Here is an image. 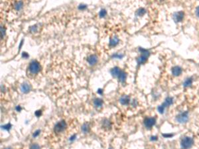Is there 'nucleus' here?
Segmentation results:
<instances>
[{
  "instance_id": "nucleus-1",
  "label": "nucleus",
  "mask_w": 199,
  "mask_h": 149,
  "mask_svg": "<svg viewBox=\"0 0 199 149\" xmlns=\"http://www.w3.org/2000/svg\"><path fill=\"white\" fill-rule=\"evenodd\" d=\"M139 50L141 52V55L137 58V64L139 65H141L146 62L149 56L150 55V52L146 49H139Z\"/></svg>"
},
{
  "instance_id": "nucleus-2",
  "label": "nucleus",
  "mask_w": 199,
  "mask_h": 149,
  "mask_svg": "<svg viewBox=\"0 0 199 149\" xmlns=\"http://www.w3.org/2000/svg\"><path fill=\"white\" fill-rule=\"evenodd\" d=\"M194 141L191 136H184L181 141V147L183 148H189L193 146Z\"/></svg>"
},
{
  "instance_id": "nucleus-3",
  "label": "nucleus",
  "mask_w": 199,
  "mask_h": 149,
  "mask_svg": "<svg viewBox=\"0 0 199 149\" xmlns=\"http://www.w3.org/2000/svg\"><path fill=\"white\" fill-rule=\"evenodd\" d=\"M189 119V113L187 111H185L181 112L176 115L175 117V121L179 123L184 124L187 123Z\"/></svg>"
},
{
  "instance_id": "nucleus-4",
  "label": "nucleus",
  "mask_w": 199,
  "mask_h": 149,
  "mask_svg": "<svg viewBox=\"0 0 199 149\" xmlns=\"http://www.w3.org/2000/svg\"><path fill=\"white\" fill-rule=\"evenodd\" d=\"M29 70L30 72L33 74H36L39 73L41 70V66H40L39 63L37 61H33L31 62L29 66Z\"/></svg>"
},
{
  "instance_id": "nucleus-5",
  "label": "nucleus",
  "mask_w": 199,
  "mask_h": 149,
  "mask_svg": "<svg viewBox=\"0 0 199 149\" xmlns=\"http://www.w3.org/2000/svg\"><path fill=\"white\" fill-rule=\"evenodd\" d=\"M67 125L64 121H60L58 122L54 127V131L57 133H60L63 132L67 128Z\"/></svg>"
},
{
  "instance_id": "nucleus-6",
  "label": "nucleus",
  "mask_w": 199,
  "mask_h": 149,
  "mask_svg": "<svg viewBox=\"0 0 199 149\" xmlns=\"http://www.w3.org/2000/svg\"><path fill=\"white\" fill-rule=\"evenodd\" d=\"M155 123L156 119L155 117H147L143 121L144 126L147 129H151L155 125Z\"/></svg>"
},
{
  "instance_id": "nucleus-7",
  "label": "nucleus",
  "mask_w": 199,
  "mask_h": 149,
  "mask_svg": "<svg viewBox=\"0 0 199 149\" xmlns=\"http://www.w3.org/2000/svg\"><path fill=\"white\" fill-rule=\"evenodd\" d=\"M184 17V13L183 12H176L173 14V19L175 23H181L183 21Z\"/></svg>"
},
{
  "instance_id": "nucleus-8",
  "label": "nucleus",
  "mask_w": 199,
  "mask_h": 149,
  "mask_svg": "<svg viewBox=\"0 0 199 149\" xmlns=\"http://www.w3.org/2000/svg\"><path fill=\"white\" fill-rule=\"evenodd\" d=\"M171 73L173 76H176V77L180 76L183 73V69H182L181 67L179 66H174L172 68Z\"/></svg>"
},
{
  "instance_id": "nucleus-9",
  "label": "nucleus",
  "mask_w": 199,
  "mask_h": 149,
  "mask_svg": "<svg viewBox=\"0 0 199 149\" xmlns=\"http://www.w3.org/2000/svg\"><path fill=\"white\" fill-rule=\"evenodd\" d=\"M21 91L24 94H27L28 92H29L31 90V86L27 82H24L21 86Z\"/></svg>"
},
{
  "instance_id": "nucleus-10",
  "label": "nucleus",
  "mask_w": 199,
  "mask_h": 149,
  "mask_svg": "<svg viewBox=\"0 0 199 149\" xmlns=\"http://www.w3.org/2000/svg\"><path fill=\"white\" fill-rule=\"evenodd\" d=\"M119 102L123 105H127L130 103V97L128 96H123L119 99Z\"/></svg>"
},
{
  "instance_id": "nucleus-11",
  "label": "nucleus",
  "mask_w": 199,
  "mask_h": 149,
  "mask_svg": "<svg viewBox=\"0 0 199 149\" xmlns=\"http://www.w3.org/2000/svg\"><path fill=\"white\" fill-rule=\"evenodd\" d=\"M193 78L189 77V78H187L184 79V81L183 83V86L184 88H189L191 87L192 85H193Z\"/></svg>"
},
{
  "instance_id": "nucleus-12",
  "label": "nucleus",
  "mask_w": 199,
  "mask_h": 149,
  "mask_svg": "<svg viewBox=\"0 0 199 149\" xmlns=\"http://www.w3.org/2000/svg\"><path fill=\"white\" fill-rule=\"evenodd\" d=\"M173 103H174V99H173V97H167L165 98V101H164V102L163 103V104L165 105L167 108V107H170L171 105H173Z\"/></svg>"
},
{
  "instance_id": "nucleus-13",
  "label": "nucleus",
  "mask_w": 199,
  "mask_h": 149,
  "mask_svg": "<svg viewBox=\"0 0 199 149\" xmlns=\"http://www.w3.org/2000/svg\"><path fill=\"white\" fill-rule=\"evenodd\" d=\"M97 62H98V57L95 54L90 55L88 58V62L90 65H94Z\"/></svg>"
},
{
  "instance_id": "nucleus-14",
  "label": "nucleus",
  "mask_w": 199,
  "mask_h": 149,
  "mask_svg": "<svg viewBox=\"0 0 199 149\" xmlns=\"http://www.w3.org/2000/svg\"><path fill=\"white\" fill-rule=\"evenodd\" d=\"M121 70H120V68L118 67H115L111 70V74L114 77H118L119 74L121 73Z\"/></svg>"
},
{
  "instance_id": "nucleus-15",
  "label": "nucleus",
  "mask_w": 199,
  "mask_h": 149,
  "mask_svg": "<svg viewBox=\"0 0 199 149\" xmlns=\"http://www.w3.org/2000/svg\"><path fill=\"white\" fill-rule=\"evenodd\" d=\"M119 42V39L117 37H114V38L110 39V42H109V45L111 47H114V46L117 45Z\"/></svg>"
},
{
  "instance_id": "nucleus-16",
  "label": "nucleus",
  "mask_w": 199,
  "mask_h": 149,
  "mask_svg": "<svg viewBox=\"0 0 199 149\" xmlns=\"http://www.w3.org/2000/svg\"><path fill=\"white\" fill-rule=\"evenodd\" d=\"M118 78H119V80L121 82H124L126 81V78H127V74L124 72L121 71V73L119 74V76H118Z\"/></svg>"
},
{
  "instance_id": "nucleus-17",
  "label": "nucleus",
  "mask_w": 199,
  "mask_h": 149,
  "mask_svg": "<svg viewBox=\"0 0 199 149\" xmlns=\"http://www.w3.org/2000/svg\"><path fill=\"white\" fill-rule=\"evenodd\" d=\"M94 105L95 107H98V108L101 107L103 105V101L102 100V99L97 98V99H95L94 101Z\"/></svg>"
},
{
  "instance_id": "nucleus-18",
  "label": "nucleus",
  "mask_w": 199,
  "mask_h": 149,
  "mask_svg": "<svg viewBox=\"0 0 199 149\" xmlns=\"http://www.w3.org/2000/svg\"><path fill=\"white\" fill-rule=\"evenodd\" d=\"M165 109H166V107L163 104L161 105H159L157 107V111L160 114H164Z\"/></svg>"
},
{
  "instance_id": "nucleus-19",
  "label": "nucleus",
  "mask_w": 199,
  "mask_h": 149,
  "mask_svg": "<svg viewBox=\"0 0 199 149\" xmlns=\"http://www.w3.org/2000/svg\"><path fill=\"white\" fill-rule=\"evenodd\" d=\"M82 131L84 133H87L90 131V127L89 125L87 123H84L82 126Z\"/></svg>"
},
{
  "instance_id": "nucleus-20",
  "label": "nucleus",
  "mask_w": 199,
  "mask_h": 149,
  "mask_svg": "<svg viewBox=\"0 0 199 149\" xmlns=\"http://www.w3.org/2000/svg\"><path fill=\"white\" fill-rule=\"evenodd\" d=\"M145 13H146V11H145V9L141 8V9H139L137 12V15H138V16L141 17V16H143V15H145Z\"/></svg>"
},
{
  "instance_id": "nucleus-21",
  "label": "nucleus",
  "mask_w": 199,
  "mask_h": 149,
  "mask_svg": "<svg viewBox=\"0 0 199 149\" xmlns=\"http://www.w3.org/2000/svg\"><path fill=\"white\" fill-rule=\"evenodd\" d=\"M22 7H23V3H22L21 2H18V3L15 4V9L17 10V11H19V10H20L21 8H22Z\"/></svg>"
},
{
  "instance_id": "nucleus-22",
  "label": "nucleus",
  "mask_w": 199,
  "mask_h": 149,
  "mask_svg": "<svg viewBox=\"0 0 199 149\" xmlns=\"http://www.w3.org/2000/svg\"><path fill=\"white\" fill-rule=\"evenodd\" d=\"M162 136L164 138H165V139H170V138H172L173 136H174V134H172V133H163L162 134Z\"/></svg>"
},
{
  "instance_id": "nucleus-23",
  "label": "nucleus",
  "mask_w": 199,
  "mask_h": 149,
  "mask_svg": "<svg viewBox=\"0 0 199 149\" xmlns=\"http://www.w3.org/2000/svg\"><path fill=\"white\" fill-rule=\"evenodd\" d=\"M2 129H5L7 130V131H8V130H9L10 129L12 128V125H11V124H7V125H3V126H2Z\"/></svg>"
},
{
  "instance_id": "nucleus-24",
  "label": "nucleus",
  "mask_w": 199,
  "mask_h": 149,
  "mask_svg": "<svg viewBox=\"0 0 199 149\" xmlns=\"http://www.w3.org/2000/svg\"><path fill=\"white\" fill-rule=\"evenodd\" d=\"M40 133H41V130H37L36 131L33 133V137L35 138V137H37V136H38L40 134Z\"/></svg>"
},
{
  "instance_id": "nucleus-25",
  "label": "nucleus",
  "mask_w": 199,
  "mask_h": 149,
  "mask_svg": "<svg viewBox=\"0 0 199 149\" xmlns=\"http://www.w3.org/2000/svg\"><path fill=\"white\" fill-rule=\"evenodd\" d=\"M157 140H158V136H156V135H153L150 137L151 141H157Z\"/></svg>"
},
{
  "instance_id": "nucleus-26",
  "label": "nucleus",
  "mask_w": 199,
  "mask_h": 149,
  "mask_svg": "<svg viewBox=\"0 0 199 149\" xmlns=\"http://www.w3.org/2000/svg\"><path fill=\"white\" fill-rule=\"evenodd\" d=\"M104 127H106V128H109V127H110V124H109L108 121L106 120V121L104 122Z\"/></svg>"
},
{
  "instance_id": "nucleus-27",
  "label": "nucleus",
  "mask_w": 199,
  "mask_h": 149,
  "mask_svg": "<svg viewBox=\"0 0 199 149\" xmlns=\"http://www.w3.org/2000/svg\"><path fill=\"white\" fill-rule=\"evenodd\" d=\"M106 15V12L105 10H102L101 12H99V16L101 17H104L105 15Z\"/></svg>"
},
{
  "instance_id": "nucleus-28",
  "label": "nucleus",
  "mask_w": 199,
  "mask_h": 149,
  "mask_svg": "<svg viewBox=\"0 0 199 149\" xmlns=\"http://www.w3.org/2000/svg\"><path fill=\"white\" fill-rule=\"evenodd\" d=\"M41 114H42V111H41V110H38L37 111H35V115H36L37 117H39L41 115Z\"/></svg>"
},
{
  "instance_id": "nucleus-29",
  "label": "nucleus",
  "mask_w": 199,
  "mask_h": 149,
  "mask_svg": "<svg viewBox=\"0 0 199 149\" xmlns=\"http://www.w3.org/2000/svg\"><path fill=\"white\" fill-rule=\"evenodd\" d=\"M196 15L198 17H199V6L197 7L196 9Z\"/></svg>"
},
{
  "instance_id": "nucleus-30",
  "label": "nucleus",
  "mask_w": 199,
  "mask_h": 149,
  "mask_svg": "<svg viewBox=\"0 0 199 149\" xmlns=\"http://www.w3.org/2000/svg\"><path fill=\"white\" fill-rule=\"evenodd\" d=\"M31 148H39V145H37V144H33V145H32V146H31Z\"/></svg>"
},
{
  "instance_id": "nucleus-31",
  "label": "nucleus",
  "mask_w": 199,
  "mask_h": 149,
  "mask_svg": "<svg viewBox=\"0 0 199 149\" xmlns=\"http://www.w3.org/2000/svg\"><path fill=\"white\" fill-rule=\"evenodd\" d=\"M21 109H22V108H21V106H19V105H17L16 107V110L17 111H21Z\"/></svg>"
},
{
  "instance_id": "nucleus-32",
  "label": "nucleus",
  "mask_w": 199,
  "mask_h": 149,
  "mask_svg": "<svg viewBox=\"0 0 199 149\" xmlns=\"http://www.w3.org/2000/svg\"><path fill=\"white\" fill-rule=\"evenodd\" d=\"M75 137H76V135H74V136H71V137H70V141H73V140H74L76 139Z\"/></svg>"
},
{
  "instance_id": "nucleus-33",
  "label": "nucleus",
  "mask_w": 199,
  "mask_h": 149,
  "mask_svg": "<svg viewBox=\"0 0 199 149\" xmlns=\"http://www.w3.org/2000/svg\"><path fill=\"white\" fill-rule=\"evenodd\" d=\"M102 91H103L102 89H98V94H102Z\"/></svg>"
}]
</instances>
